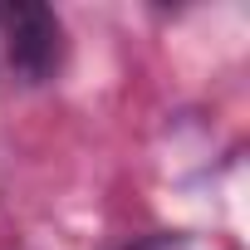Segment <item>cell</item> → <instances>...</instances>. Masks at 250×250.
Instances as JSON below:
<instances>
[{"label": "cell", "mask_w": 250, "mask_h": 250, "mask_svg": "<svg viewBox=\"0 0 250 250\" xmlns=\"http://www.w3.org/2000/svg\"><path fill=\"white\" fill-rule=\"evenodd\" d=\"M0 44L20 83H44L64 64V25L44 5H0Z\"/></svg>", "instance_id": "6da1fadb"}, {"label": "cell", "mask_w": 250, "mask_h": 250, "mask_svg": "<svg viewBox=\"0 0 250 250\" xmlns=\"http://www.w3.org/2000/svg\"><path fill=\"white\" fill-rule=\"evenodd\" d=\"M128 250H196L187 235H147V240H138V245H128Z\"/></svg>", "instance_id": "7a4b0ae2"}]
</instances>
